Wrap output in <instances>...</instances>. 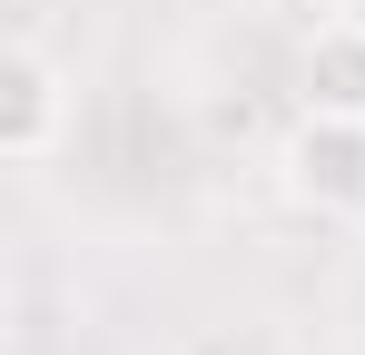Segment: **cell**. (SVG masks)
Returning a JSON list of instances; mask_svg holds the SVG:
<instances>
[{"label": "cell", "instance_id": "cell-1", "mask_svg": "<svg viewBox=\"0 0 365 355\" xmlns=\"http://www.w3.org/2000/svg\"><path fill=\"white\" fill-rule=\"evenodd\" d=\"M277 187L306 217H365V109L297 99L287 138H277Z\"/></svg>", "mask_w": 365, "mask_h": 355}, {"label": "cell", "instance_id": "cell-2", "mask_svg": "<svg viewBox=\"0 0 365 355\" xmlns=\"http://www.w3.org/2000/svg\"><path fill=\"white\" fill-rule=\"evenodd\" d=\"M69 118H79V79L40 40H10L0 50V158L10 168H50L69 148Z\"/></svg>", "mask_w": 365, "mask_h": 355}, {"label": "cell", "instance_id": "cell-3", "mask_svg": "<svg viewBox=\"0 0 365 355\" xmlns=\"http://www.w3.org/2000/svg\"><path fill=\"white\" fill-rule=\"evenodd\" d=\"M306 99L365 109V10H326V30L306 40Z\"/></svg>", "mask_w": 365, "mask_h": 355}, {"label": "cell", "instance_id": "cell-4", "mask_svg": "<svg viewBox=\"0 0 365 355\" xmlns=\"http://www.w3.org/2000/svg\"><path fill=\"white\" fill-rule=\"evenodd\" d=\"M316 10H365V0H316Z\"/></svg>", "mask_w": 365, "mask_h": 355}]
</instances>
